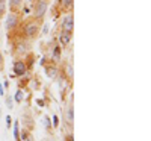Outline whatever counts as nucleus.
<instances>
[{"label":"nucleus","mask_w":151,"mask_h":141,"mask_svg":"<svg viewBox=\"0 0 151 141\" xmlns=\"http://www.w3.org/2000/svg\"><path fill=\"white\" fill-rule=\"evenodd\" d=\"M6 126L11 127V117H6Z\"/></svg>","instance_id":"nucleus-21"},{"label":"nucleus","mask_w":151,"mask_h":141,"mask_svg":"<svg viewBox=\"0 0 151 141\" xmlns=\"http://www.w3.org/2000/svg\"><path fill=\"white\" fill-rule=\"evenodd\" d=\"M21 6H23V0H11V12L17 14Z\"/></svg>","instance_id":"nucleus-8"},{"label":"nucleus","mask_w":151,"mask_h":141,"mask_svg":"<svg viewBox=\"0 0 151 141\" xmlns=\"http://www.w3.org/2000/svg\"><path fill=\"white\" fill-rule=\"evenodd\" d=\"M0 68H3V55L0 52Z\"/></svg>","instance_id":"nucleus-20"},{"label":"nucleus","mask_w":151,"mask_h":141,"mask_svg":"<svg viewBox=\"0 0 151 141\" xmlns=\"http://www.w3.org/2000/svg\"><path fill=\"white\" fill-rule=\"evenodd\" d=\"M53 124H55V126H59V118H58V115H55V117H53Z\"/></svg>","instance_id":"nucleus-18"},{"label":"nucleus","mask_w":151,"mask_h":141,"mask_svg":"<svg viewBox=\"0 0 151 141\" xmlns=\"http://www.w3.org/2000/svg\"><path fill=\"white\" fill-rule=\"evenodd\" d=\"M45 73H47V76L50 79H56V76H58V68L55 67V65H48V67H45Z\"/></svg>","instance_id":"nucleus-7"},{"label":"nucleus","mask_w":151,"mask_h":141,"mask_svg":"<svg viewBox=\"0 0 151 141\" xmlns=\"http://www.w3.org/2000/svg\"><path fill=\"white\" fill-rule=\"evenodd\" d=\"M17 49H18V53L23 55L24 52H26V44H24V43H20V44L17 46Z\"/></svg>","instance_id":"nucleus-13"},{"label":"nucleus","mask_w":151,"mask_h":141,"mask_svg":"<svg viewBox=\"0 0 151 141\" xmlns=\"http://www.w3.org/2000/svg\"><path fill=\"white\" fill-rule=\"evenodd\" d=\"M27 71V67H26V64H24V61H15L14 62V73L15 76H23V74H26Z\"/></svg>","instance_id":"nucleus-5"},{"label":"nucleus","mask_w":151,"mask_h":141,"mask_svg":"<svg viewBox=\"0 0 151 141\" xmlns=\"http://www.w3.org/2000/svg\"><path fill=\"white\" fill-rule=\"evenodd\" d=\"M14 132H15V138L18 140V123H15V129H14Z\"/></svg>","instance_id":"nucleus-19"},{"label":"nucleus","mask_w":151,"mask_h":141,"mask_svg":"<svg viewBox=\"0 0 151 141\" xmlns=\"http://www.w3.org/2000/svg\"><path fill=\"white\" fill-rule=\"evenodd\" d=\"M73 28H74V17H73V14H67L62 18V31L73 33Z\"/></svg>","instance_id":"nucleus-3"},{"label":"nucleus","mask_w":151,"mask_h":141,"mask_svg":"<svg viewBox=\"0 0 151 141\" xmlns=\"http://www.w3.org/2000/svg\"><path fill=\"white\" fill-rule=\"evenodd\" d=\"M47 8H48V3L47 0H35L33 3V17L35 18H44L45 12H47Z\"/></svg>","instance_id":"nucleus-2"},{"label":"nucleus","mask_w":151,"mask_h":141,"mask_svg":"<svg viewBox=\"0 0 151 141\" xmlns=\"http://www.w3.org/2000/svg\"><path fill=\"white\" fill-rule=\"evenodd\" d=\"M6 12V0H0V18L5 15Z\"/></svg>","instance_id":"nucleus-11"},{"label":"nucleus","mask_w":151,"mask_h":141,"mask_svg":"<svg viewBox=\"0 0 151 141\" xmlns=\"http://www.w3.org/2000/svg\"><path fill=\"white\" fill-rule=\"evenodd\" d=\"M67 74H68V78H73V68H71L70 64L67 65Z\"/></svg>","instance_id":"nucleus-16"},{"label":"nucleus","mask_w":151,"mask_h":141,"mask_svg":"<svg viewBox=\"0 0 151 141\" xmlns=\"http://www.w3.org/2000/svg\"><path fill=\"white\" fill-rule=\"evenodd\" d=\"M53 59L55 61H59L60 59V46H56L53 49Z\"/></svg>","instance_id":"nucleus-10"},{"label":"nucleus","mask_w":151,"mask_h":141,"mask_svg":"<svg viewBox=\"0 0 151 141\" xmlns=\"http://www.w3.org/2000/svg\"><path fill=\"white\" fill-rule=\"evenodd\" d=\"M6 106H8L9 109H12V106H14V102H12L11 97H6Z\"/></svg>","instance_id":"nucleus-15"},{"label":"nucleus","mask_w":151,"mask_h":141,"mask_svg":"<svg viewBox=\"0 0 151 141\" xmlns=\"http://www.w3.org/2000/svg\"><path fill=\"white\" fill-rule=\"evenodd\" d=\"M23 97H24V93L21 91V89H18V91L15 93V102H23Z\"/></svg>","instance_id":"nucleus-12"},{"label":"nucleus","mask_w":151,"mask_h":141,"mask_svg":"<svg viewBox=\"0 0 151 141\" xmlns=\"http://www.w3.org/2000/svg\"><path fill=\"white\" fill-rule=\"evenodd\" d=\"M0 96H3V86L0 85Z\"/></svg>","instance_id":"nucleus-22"},{"label":"nucleus","mask_w":151,"mask_h":141,"mask_svg":"<svg viewBox=\"0 0 151 141\" xmlns=\"http://www.w3.org/2000/svg\"><path fill=\"white\" fill-rule=\"evenodd\" d=\"M41 23H42V18H29L26 21V28H24V32H26V36L27 38H36L38 33H40V29H41Z\"/></svg>","instance_id":"nucleus-1"},{"label":"nucleus","mask_w":151,"mask_h":141,"mask_svg":"<svg viewBox=\"0 0 151 141\" xmlns=\"http://www.w3.org/2000/svg\"><path fill=\"white\" fill-rule=\"evenodd\" d=\"M44 124H45V127H48V129H50V126H52V123H50L48 117H45V118H44Z\"/></svg>","instance_id":"nucleus-17"},{"label":"nucleus","mask_w":151,"mask_h":141,"mask_svg":"<svg viewBox=\"0 0 151 141\" xmlns=\"http://www.w3.org/2000/svg\"><path fill=\"white\" fill-rule=\"evenodd\" d=\"M59 41L62 43V46H67L71 41V32H65V31H60L59 33Z\"/></svg>","instance_id":"nucleus-6"},{"label":"nucleus","mask_w":151,"mask_h":141,"mask_svg":"<svg viewBox=\"0 0 151 141\" xmlns=\"http://www.w3.org/2000/svg\"><path fill=\"white\" fill-rule=\"evenodd\" d=\"M73 118H74V112H73V106H70L65 111V120H67L68 124H71L73 123Z\"/></svg>","instance_id":"nucleus-9"},{"label":"nucleus","mask_w":151,"mask_h":141,"mask_svg":"<svg viewBox=\"0 0 151 141\" xmlns=\"http://www.w3.org/2000/svg\"><path fill=\"white\" fill-rule=\"evenodd\" d=\"M18 23H20L18 15L15 14V12H11V14L8 15V18H6V31H12V29H15V28L18 26Z\"/></svg>","instance_id":"nucleus-4"},{"label":"nucleus","mask_w":151,"mask_h":141,"mask_svg":"<svg viewBox=\"0 0 151 141\" xmlns=\"http://www.w3.org/2000/svg\"><path fill=\"white\" fill-rule=\"evenodd\" d=\"M60 3H62V6L64 8H71V5H73V0H60Z\"/></svg>","instance_id":"nucleus-14"}]
</instances>
